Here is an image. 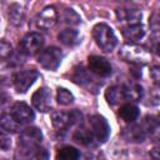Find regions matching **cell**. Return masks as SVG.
<instances>
[{
  "mask_svg": "<svg viewBox=\"0 0 160 160\" xmlns=\"http://www.w3.org/2000/svg\"><path fill=\"white\" fill-rule=\"evenodd\" d=\"M24 15H25V11L21 5L12 4L9 8V21L12 25H20L21 21L24 20Z\"/></svg>",
  "mask_w": 160,
  "mask_h": 160,
  "instance_id": "20",
  "label": "cell"
},
{
  "mask_svg": "<svg viewBox=\"0 0 160 160\" xmlns=\"http://www.w3.org/2000/svg\"><path fill=\"white\" fill-rule=\"evenodd\" d=\"M119 115H120V118H121L124 121H126V122H132V121H135V120L138 119V116H139V109H138V106L134 105V104H125V105H122V106L120 108Z\"/></svg>",
  "mask_w": 160,
  "mask_h": 160,
  "instance_id": "16",
  "label": "cell"
},
{
  "mask_svg": "<svg viewBox=\"0 0 160 160\" xmlns=\"http://www.w3.org/2000/svg\"><path fill=\"white\" fill-rule=\"evenodd\" d=\"M124 136L129 141H136V142H139V141H144L148 135H146L145 130L142 129L141 124H136V125H132L131 128L126 129L124 131Z\"/></svg>",
  "mask_w": 160,
  "mask_h": 160,
  "instance_id": "15",
  "label": "cell"
},
{
  "mask_svg": "<svg viewBox=\"0 0 160 160\" xmlns=\"http://www.w3.org/2000/svg\"><path fill=\"white\" fill-rule=\"evenodd\" d=\"M39 78V72L36 70H24L19 71L14 76V86L18 92H26L29 88L35 82V80Z\"/></svg>",
  "mask_w": 160,
  "mask_h": 160,
  "instance_id": "8",
  "label": "cell"
},
{
  "mask_svg": "<svg viewBox=\"0 0 160 160\" xmlns=\"http://www.w3.org/2000/svg\"><path fill=\"white\" fill-rule=\"evenodd\" d=\"M58 39L61 44H64L66 46H72L79 42V32L72 29H65L59 32Z\"/></svg>",
  "mask_w": 160,
  "mask_h": 160,
  "instance_id": "18",
  "label": "cell"
},
{
  "mask_svg": "<svg viewBox=\"0 0 160 160\" xmlns=\"http://www.w3.org/2000/svg\"><path fill=\"white\" fill-rule=\"evenodd\" d=\"M115 12L119 21H128L129 24H139V20L141 19V12L136 9L120 8V9H116Z\"/></svg>",
  "mask_w": 160,
  "mask_h": 160,
  "instance_id": "14",
  "label": "cell"
},
{
  "mask_svg": "<svg viewBox=\"0 0 160 160\" xmlns=\"http://www.w3.org/2000/svg\"><path fill=\"white\" fill-rule=\"evenodd\" d=\"M88 62H89V70L99 76L105 78L111 74V65L105 58H101L98 55H91V56H89Z\"/></svg>",
  "mask_w": 160,
  "mask_h": 160,
  "instance_id": "11",
  "label": "cell"
},
{
  "mask_svg": "<svg viewBox=\"0 0 160 160\" xmlns=\"http://www.w3.org/2000/svg\"><path fill=\"white\" fill-rule=\"evenodd\" d=\"M122 96L126 100H139L142 96V89L140 85L138 84H128V85H122Z\"/></svg>",
  "mask_w": 160,
  "mask_h": 160,
  "instance_id": "17",
  "label": "cell"
},
{
  "mask_svg": "<svg viewBox=\"0 0 160 160\" xmlns=\"http://www.w3.org/2000/svg\"><path fill=\"white\" fill-rule=\"evenodd\" d=\"M74 139L75 141H78L79 144H82V145H90L91 141H92V135L89 130V128H80L75 134H74Z\"/></svg>",
  "mask_w": 160,
  "mask_h": 160,
  "instance_id": "23",
  "label": "cell"
},
{
  "mask_svg": "<svg viewBox=\"0 0 160 160\" xmlns=\"http://www.w3.org/2000/svg\"><path fill=\"white\" fill-rule=\"evenodd\" d=\"M20 122L16 121V119L11 114H2L0 116V126L9 131V132H16L20 130Z\"/></svg>",
  "mask_w": 160,
  "mask_h": 160,
  "instance_id": "19",
  "label": "cell"
},
{
  "mask_svg": "<svg viewBox=\"0 0 160 160\" xmlns=\"http://www.w3.org/2000/svg\"><path fill=\"white\" fill-rule=\"evenodd\" d=\"M121 34H122V36H124L128 41H130V44H131V42H134V41L140 40V39L144 36L145 31H144V28H142L140 24H128V25L122 26Z\"/></svg>",
  "mask_w": 160,
  "mask_h": 160,
  "instance_id": "13",
  "label": "cell"
},
{
  "mask_svg": "<svg viewBox=\"0 0 160 160\" xmlns=\"http://www.w3.org/2000/svg\"><path fill=\"white\" fill-rule=\"evenodd\" d=\"M56 20H58V14H56L55 8L46 6L36 15L35 24H36V28L41 30H48L56 24Z\"/></svg>",
  "mask_w": 160,
  "mask_h": 160,
  "instance_id": "9",
  "label": "cell"
},
{
  "mask_svg": "<svg viewBox=\"0 0 160 160\" xmlns=\"http://www.w3.org/2000/svg\"><path fill=\"white\" fill-rule=\"evenodd\" d=\"M159 148L158 146H155V148H152L151 149V151H150V155H151V158L154 159V160H159Z\"/></svg>",
  "mask_w": 160,
  "mask_h": 160,
  "instance_id": "32",
  "label": "cell"
},
{
  "mask_svg": "<svg viewBox=\"0 0 160 160\" xmlns=\"http://www.w3.org/2000/svg\"><path fill=\"white\" fill-rule=\"evenodd\" d=\"M150 75H151L152 80L158 84V82H159V66H154V68L150 70Z\"/></svg>",
  "mask_w": 160,
  "mask_h": 160,
  "instance_id": "30",
  "label": "cell"
},
{
  "mask_svg": "<svg viewBox=\"0 0 160 160\" xmlns=\"http://www.w3.org/2000/svg\"><path fill=\"white\" fill-rule=\"evenodd\" d=\"M80 116L81 115L78 111H55L51 114V122L58 131L62 132L66 131V129H69L71 125H74L80 119Z\"/></svg>",
  "mask_w": 160,
  "mask_h": 160,
  "instance_id": "7",
  "label": "cell"
},
{
  "mask_svg": "<svg viewBox=\"0 0 160 160\" xmlns=\"http://www.w3.org/2000/svg\"><path fill=\"white\" fill-rule=\"evenodd\" d=\"M11 115L20 124H26L34 120V111L25 102H15L11 108Z\"/></svg>",
  "mask_w": 160,
  "mask_h": 160,
  "instance_id": "12",
  "label": "cell"
},
{
  "mask_svg": "<svg viewBox=\"0 0 160 160\" xmlns=\"http://www.w3.org/2000/svg\"><path fill=\"white\" fill-rule=\"evenodd\" d=\"M72 80L75 82H79V84H84L86 81H89V76L86 74V71L80 68V69H75L74 74H72Z\"/></svg>",
  "mask_w": 160,
  "mask_h": 160,
  "instance_id": "28",
  "label": "cell"
},
{
  "mask_svg": "<svg viewBox=\"0 0 160 160\" xmlns=\"http://www.w3.org/2000/svg\"><path fill=\"white\" fill-rule=\"evenodd\" d=\"M56 100H58V102L60 105H70L74 101V96L68 89L59 88L58 92H56Z\"/></svg>",
  "mask_w": 160,
  "mask_h": 160,
  "instance_id": "24",
  "label": "cell"
},
{
  "mask_svg": "<svg viewBox=\"0 0 160 160\" xmlns=\"http://www.w3.org/2000/svg\"><path fill=\"white\" fill-rule=\"evenodd\" d=\"M119 55L128 62L131 64H146L150 61L151 54L142 46L136 44H125L121 46Z\"/></svg>",
  "mask_w": 160,
  "mask_h": 160,
  "instance_id": "3",
  "label": "cell"
},
{
  "mask_svg": "<svg viewBox=\"0 0 160 160\" xmlns=\"http://www.w3.org/2000/svg\"><path fill=\"white\" fill-rule=\"evenodd\" d=\"M105 99H106V101L110 105H115L120 100H122L124 96H122V89H121V86H110L105 91Z\"/></svg>",
  "mask_w": 160,
  "mask_h": 160,
  "instance_id": "22",
  "label": "cell"
},
{
  "mask_svg": "<svg viewBox=\"0 0 160 160\" xmlns=\"http://www.w3.org/2000/svg\"><path fill=\"white\" fill-rule=\"evenodd\" d=\"M79 150L72 146H62L56 154V160H79Z\"/></svg>",
  "mask_w": 160,
  "mask_h": 160,
  "instance_id": "21",
  "label": "cell"
},
{
  "mask_svg": "<svg viewBox=\"0 0 160 160\" xmlns=\"http://www.w3.org/2000/svg\"><path fill=\"white\" fill-rule=\"evenodd\" d=\"M44 45V36L39 32L26 34L19 44V51L24 55H34L41 50Z\"/></svg>",
  "mask_w": 160,
  "mask_h": 160,
  "instance_id": "5",
  "label": "cell"
},
{
  "mask_svg": "<svg viewBox=\"0 0 160 160\" xmlns=\"http://www.w3.org/2000/svg\"><path fill=\"white\" fill-rule=\"evenodd\" d=\"M64 20L66 24H70V25H78L80 22V16L72 10V9H66L65 14H64Z\"/></svg>",
  "mask_w": 160,
  "mask_h": 160,
  "instance_id": "26",
  "label": "cell"
},
{
  "mask_svg": "<svg viewBox=\"0 0 160 160\" xmlns=\"http://www.w3.org/2000/svg\"><path fill=\"white\" fill-rule=\"evenodd\" d=\"M89 130L94 139L99 142H105L110 134V126L105 118L100 115H92L89 119Z\"/></svg>",
  "mask_w": 160,
  "mask_h": 160,
  "instance_id": "6",
  "label": "cell"
},
{
  "mask_svg": "<svg viewBox=\"0 0 160 160\" xmlns=\"http://www.w3.org/2000/svg\"><path fill=\"white\" fill-rule=\"evenodd\" d=\"M26 160H49V152L46 151V149L39 146L26 158Z\"/></svg>",
  "mask_w": 160,
  "mask_h": 160,
  "instance_id": "25",
  "label": "cell"
},
{
  "mask_svg": "<svg viewBox=\"0 0 160 160\" xmlns=\"http://www.w3.org/2000/svg\"><path fill=\"white\" fill-rule=\"evenodd\" d=\"M10 146H11V140H10V138H9L4 131L0 130V150L8 151V150L10 149Z\"/></svg>",
  "mask_w": 160,
  "mask_h": 160,
  "instance_id": "29",
  "label": "cell"
},
{
  "mask_svg": "<svg viewBox=\"0 0 160 160\" xmlns=\"http://www.w3.org/2000/svg\"><path fill=\"white\" fill-rule=\"evenodd\" d=\"M32 105L36 110L41 112H48L51 109V92L46 88L38 89L31 98Z\"/></svg>",
  "mask_w": 160,
  "mask_h": 160,
  "instance_id": "10",
  "label": "cell"
},
{
  "mask_svg": "<svg viewBox=\"0 0 160 160\" xmlns=\"http://www.w3.org/2000/svg\"><path fill=\"white\" fill-rule=\"evenodd\" d=\"M8 100H9V95H8L2 89H0V108H1Z\"/></svg>",
  "mask_w": 160,
  "mask_h": 160,
  "instance_id": "31",
  "label": "cell"
},
{
  "mask_svg": "<svg viewBox=\"0 0 160 160\" xmlns=\"http://www.w3.org/2000/svg\"><path fill=\"white\" fill-rule=\"evenodd\" d=\"M62 60V52L59 48L50 46L40 51L38 62L46 70H56Z\"/></svg>",
  "mask_w": 160,
  "mask_h": 160,
  "instance_id": "4",
  "label": "cell"
},
{
  "mask_svg": "<svg viewBox=\"0 0 160 160\" xmlns=\"http://www.w3.org/2000/svg\"><path fill=\"white\" fill-rule=\"evenodd\" d=\"M92 38L98 46L105 52H111L118 44V39L112 29L102 22L96 24L92 28Z\"/></svg>",
  "mask_w": 160,
  "mask_h": 160,
  "instance_id": "1",
  "label": "cell"
},
{
  "mask_svg": "<svg viewBox=\"0 0 160 160\" xmlns=\"http://www.w3.org/2000/svg\"><path fill=\"white\" fill-rule=\"evenodd\" d=\"M11 52H12L11 45L8 41H5V40H0V60L9 59Z\"/></svg>",
  "mask_w": 160,
  "mask_h": 160,
  "instance_id": "27",
  "label": "cell"
},
{
  "mask_svg": "<svg viewBox=\"0 0 160 160\" xmlns=\"http://www.w3.org/2000/svg\"><path fill=\"white\" fill-rule=\"evenodd\" d=\"M42 140V134L38 128H28L25 129L19 139V151L28 158L32 151H35Z\"/></svg>",
  "mask_w": 160,
  "mask_h": 160,
  "instance_id": "2",
  "label": "cell"
}]
</instances>
